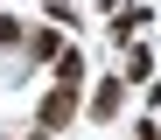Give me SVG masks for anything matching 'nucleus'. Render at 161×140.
Masks as SVG:
<instances>
[{
	"instance_id": "obj_10",
	"label": "nucleus",
	"mask_w": 161,
	"mask_h": 140,
	"mask_svg": "<svg viewBox=\"0 0 161 140\" xmlns=\"http://www.w3.org/2000/svg\"><path fill=\"white\" fill-rule=\"evenodd\" d=\"M7 140H42V133H35V126H28V133H7Z\"/></svg>"
},
{
	"instance_id": "obj_5",
	"label": "nucleus",
	"mask_w": 161,
	"mask_h": 140,
	"mask_svg": "<svg viewBox=\"0 0 161 140\" xmlns=\"http://www.w3.org/2000/svg\"><path fill=\"white\" fill-rule=\"evenodd\" d=\"M56 84L84 91V49H70V42H63V56H56Z\"/></svg>"
},
{
	"instance_id": "obj_9",
	"label": "nucleus",
	"mask_w": 161,
	"mask_h": 140,
	"mask_svg": "<svg viewBox=\"0 0 161 140\" xmlns=\"http://www.w3.org/2000/svg\"><path fill=\"white\" fill-rule=\"evenodd\" d=\"M133 140H161V119H133Z\"/></svg>"
},
{
	"instance_id": "obj_3",
	"label": "nucleus",
	"mask_w": 161,
	"mask_h": 140,
	"mask_svg": "<svg viewBox=\"0 0 161 140\" xmlns=\"http://www.w3.org/2000/svg\"><path fill=\"white\" fill-rule=\"evenodd\" d=\"M133 28H147V7H140V0H119L112 21H105V35H112L119 49H133Z\"/></svg>"
},
{
	"instance_id": "obj_4",
	"label": "nucleus",
	"mask_w": 161,
	"mask_h": 140,
	"mask_svg": "<svg viewBox=\"0 0 161 140\" xmlns=\"http://www.w3.org/2000/svg\"><path fill=\"white\" fill-rule=\"evenodd\" d=\"M21 49H28V63H56V56H63V28H28Z\"/></svg>"
},
{
	"instance_id": "obj_6",
	"label": "nucleus",
	"mask_w": 161,
	"mask_h": 140,
	"mask_svg": "<svg viewBox=\"0 0 161 140\" xmlns=\"http://www.w3.org/2000/svg\"><path fill=\"white\" fill-rule=\"evenodd\" d=\"M119 77H126V84H140V77H154V56H147L140 42H133V49H126V63H119Z\"/></svg>"
},
{
	"instance_id": "obj_1",
	"label": "nucleus",
	"mask_w": 161,
	"mask_h": 140,
	"mask_svg": "<svg viewBox=\"0 0 161 140\" xmlns=\"http://www.w3.org/2000/svg\"><path fill=\"white\" fill-rule=\"evenodd\" d=\"M77 112H84V91H70V84H49V91H42V105H35V133H42V140H56V133L77 119Z\"/></svg>"
},
{
	"instance_id": "obj_8",
	"label": "nucleus",
	"mask_w": 161,
	"mask_h": 140,
	"mask_svg": "<svg viewBox=\"0 0 161 140\" xmlns=\"http://www.w3.org/2000/svg\"><path fill=\"white\" fill-rule=\"evenodd\" d=\"M49 28H77V7H70V0H49Z\"/></svg>"
},
{
	"instance_id": "obj_7",
	"label": "nucleus",
	"mask_w": 161,
	"mask_h": 140,
	"mask_svg": "<svg viewBox=\"0 0 161 140\" xmlns=\"http://www.w3.org/2000/svg\"><path fill=\"white\" fill-rule=\"evenodd\" d=\"M21 42H28V21H21V14H0V49H21Z\"/></svg>"
},
{
	"instance_id": "obj_2",
	"label": "nucleus",
	"mask_w": 161,
	"mask_h": 140,
	"mask_svg": "<svg viewBox=\"0 0 161 140\" xmlns=\"http://www.w3.org/2000/svg\"><path fill=\"white\" fill-rule=\"evenodd\" d=\"M119 105H126V77H98V91L84 98V119L112 126V119H119Z\"/></svg>"
}]
</instances>
